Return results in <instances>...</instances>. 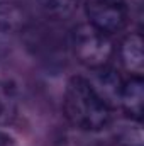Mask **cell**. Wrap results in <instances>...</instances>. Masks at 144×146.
I'll return each instance as SVG.
<instances>
[{
    "instance_id": "1",
    "label": "cell",
    "mask_w": 144,
    "mask_h": 146,
    "mask_svg": "<svg viewBox=\"0 0 144 146\" xmlns=\"http://www.w3.org/2000/svg\"><path fill=\"white\" fill-rule=\"evenodd\" d=\"M63 107L66 119L81 131H100L110 122V107L83 76H73L66 83Z\"/></svg>"
},
{
    "instance_id": "2",
    "label": "cell",
    "mask_w": 144,
    "mask_h": 146,
    "mask_svg": "<svg viewBox=\"0 0 144 146\" xmlns=\"http://www.w3.org/2000/svg\"><path fill=\"white\" fill-rule=\"evenodd\" d=\"M70 48L76 61L90 70L108 66V61L114 54V42L110 36L88 22L78 24L71 29Z\"/></svg>"
},
{
    "instance_id": "3",
    "label": "cell",
    "mask_w": 144,
    "mask_h": 146,
    "mask_svg": "<svg viewBox=\"0 0 144 146\" xmlns=\"http://www.w3.org/2000/svg\"><path fill=\"white\" fill-rule=\"evenodd\" d=\"M88 24L105 34L120 33L129 21L126 0H85Z\"/></svg>"
},
{
    "instance_id": "4",
    "label": "cell",
    "mask_w": 144,
    "mask_h": 146,
    "mask_svg": "<svg viewBox=\"0 0 144 146\" xmlns=\"http://www.w3.org/2000/svg\"><path fill=\"white\" fill-rule=\"evenodd\" d=\"M87 80L90 82L93 90L100 95V99L107 104L108 107L119 106L124 80L115 70H112L108 66L97 68V70H93L92 78H87Z\"/></svg>"
},
{
    "instance_id": "5",
    "label": "cell",
    "mask_w": 144,
    "mask_h": 146,
    "mask_svg": "<svg viewBox=\"0 0 144 146\" xmlns=\"http://www.w3.org/2000/svg\"><path fill=\"white\" fill-rule=\"evenodd\" d=\"M119 106H122L127 117L141 121L143 117V106H144V83L141 76H131L124 82Z\"/></svg>"
},
{
    "instance_id": "6",
    "label": "cell",
    "mask_w": 144,
    "mask_h": 146,
    "mask_svg": "<svg viewBox=\"0 0 144 146\" xmlns=\"http://www.w3.org/2000/svg\"><path fill=\"white\" fill-rule=\"evenodd\" d=\"M120 61L124 68L134 76H141L144 68V56H143V37L139 33H132L124 37L120 42Z\"/></svg>"
},
{
    "instance_id": "7",
    "label": "cell",
    "mask_w": 144,
    "mask_h": 146,
    "mask_svg": "<svg viewBox=\"0 0 144 146\" xmlns=\"http://www.w3.org/2000/svg\"><path fill=\"white\" fill-rule=\"evenodd\" d=\"M27 24V14L17 2H0V34L19 33Z\"/></svg>"
},
{
    "instance_id": "8",
    "label": "cell",
    "mask_w": 144,
    "mask_h": 146,
    "mask_svg": "<svg viewBox=\"0 0 144 146\" xmlns=\"http://www.w3.org/2000/svg\"><path fill=\"white\" fill-rule=\"evenodd\" d=\"M115 139L120 146H143V133H141V121L127 117L120 121L115 127Z\"/></svg>"
},
{
    "instance_id": "9",
    "label": "cell",
    "mask_w": 144,
    "mask_h": 146,
    "mask_svg": "<svg viewBox=\"0 0 144 146\" xmlns=\"http://www.w3.org/2000/svg\"><path fill=\"white\" fill-rule=\"evenodd\" d=\"M37 2L44 15H48L49 19H56V21L71 17L80 3V0H37Z\"/></svg>"
},
{
    "instance_id": "10",
    "label": "cell",
    "mask_w": 144,
    "mask_h": 146,
    "mask_svg": "<svg viewBox=\"0 0 144 146\" xmlns=\"http://www.w3.org/2000/svg\"><path fill=\"white\" fill-rule=\"evenodd\" d=\"M17 115V99L14 90L0 82V126L10 124Z\"/></svg>"
},
{
    "instance_id": "11",
    "label": "cell",
    "mask_w": 144,
    "mask_h": 146,
    "mask_svg": "<svg viewBox=\"0 0 144 146\" xmlns=\"http://www.w3.org/2000/svg\"><path fill=\"white\" fill-rule=\"evenodd\" d=\"M0 146H17V145L14 143V139L10 136H7L5 133L0 131Z\"/></svg>"
},
{
    "instance_id": "12",
    "label": "cell",
    "mask_w": 144,
    "mask_h": 146,
    "mask_svg": "<svg viewBox=\"0 0 144 146\" xmlns=\"http://www.w3.org/2000/svg\"><path fill=\"white\" fill-rule=\"evenodd\" d=\"M3 53V42H2V39H0V54Z\"/></svg>"
}]
</instances>
